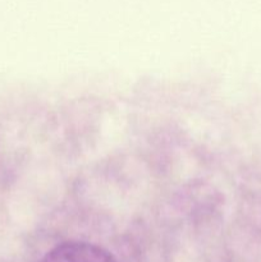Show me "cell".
<instances>
[{
    "instance_id": "obj_1",
    "label": "cell",
    "mask_w": 261,
    "mask_h": 262,
    "mask_svg": "<svg viewBox=\"0 0 261 262\" xmlns=\"http://www.w3.org/2000/svg\"><path fill=\"white\" fill-rule=\"evenodd\" d=\"M42 262H117L110 252L89 242L69 241L54 247Z\"/></svg>"
}]
</instances>
